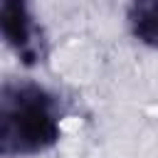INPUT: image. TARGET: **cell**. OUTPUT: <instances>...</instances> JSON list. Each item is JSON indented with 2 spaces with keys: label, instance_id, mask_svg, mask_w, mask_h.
I'll return each mask as SVG.
<instances>
[{
  "label": "cell",
  "instance_id": "obj_1",
  "mask_svg": "<svg viewBox=\"0 0 158 158\" xmlns=\"http://www.w3.org/2000/svg\"><path fill=\"white\" fill-rule=\"evenodd\" d=\"M59 99L35 81H5L0 91V153L37 156L62 133Z\"/></svg>",
  "mask_w": 158,
  "mask_h": 158
},
{
  "label": "cell",
  "instance_id": "obj_2",
  "mask_svg": "<svg viewBox=\"0 0 158 158\" xmlns=\"http://www.w3.org/2000/svg\"><path fill=\"white\" fill-rule=\"evenodd\" d=\"M0 30H2L5 42L15 49V54L20 57L22 64L32 67V64L42 62L44 37H42L37 20L32 17V12L25 2L2 0V5H0Z\"/></svg>",
  "mask_w": 158,
  "mask_h": 158
},
{
  "label": "cell",
  "instance_id": "obj_3",
  "mask_svg": "<svg viewBox=\"0 0 158 158\" xmlns=\"http://www.w3.org/2000/svg\"><path fill=\"white\" fill-rule=\"evenodd\" d=\"M126 22L141 44L158 49V0H138L128 5Z\"/></svg>",
  "mask_w": 158,
  "mask_h": 158
}]
</instances>
